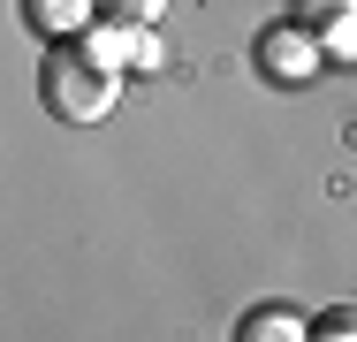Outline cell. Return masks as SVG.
<instances>
[{
	"instance_id": "obj_1",
	"label": "cell",
	"mask_w": 357,
	"mask_h": 342,
	"mask_svg": "<svg viewBox=\"0 0 357 342\" xmlns=\"http://www.w3.org/2000/svg\"><path fill=\"white\" fill-rule=\"evenodd\" d=\"M114 91H122V68L99 61L91 46H54L46 68H38V99L61 122H107L114 114Z\"/></svg>"
},
{
	"instance_id": "obj_2",
	"label": "cell",
	"mask_w": 357,
	"mask_h": 342,
	"mask_svg": "<svg viewBox=\"0 0 357 342\" xmlns=\"http://www.w3.org/2000/svg\"><path fill=\"white\" fill-rule=\"evenodd\" d=\"M259 68H266L274 84H304V76L319 68V46H312L304 31H289V23H282V31L259 38Z\"/></svg>"
},
{
	"instance_id": "obj_3",
	"label": "cell",
	"mask_w": 357,
	"mask_h": 342,
	"mask_svg": "<svg viewBox=\"0 0 357 342\" xmlns=\"http://www.w3.org/2000/svg\"><path fill=\"white\" fill-rule=\"evenodd\" d=\"M236 342H312V327L289 312V304H251L236 320Z\"/></svg>"
},
{
	"instance_id": "obj_4",
	"label": "cell",
	"mask_w": 357,
	"mask_h": 342,
	"mask_svg": "<svg viewBox=\"0 0 357 342\" xmlns=\"http://www.w3.org/2000/svg\"><path fill=\"white\" fill-rule=\"evenodd\" d=\"M23 15H31L38 31H54V38H61V31H76L84 15H99V8H91V0H23Z\"/></svg>"
},
{
	"instance_id": "obj_5",
	"label": "cell",
	"mask_w": 357,
	"mask_h": 342,
	"mask_svg": "<svg viewBox=\"0 0 357 342\" xmlns=\"http://www.w3.org/2000/svg\"><path fill=\"white\" fill-rule=\"evenodd\" d=\"M312 342H357V304H327L312 320Z\"/></svg>"
},
{
	"instance_id": "obj_6",
	"label": "cell",
	"mask_w": 357,
	"mask_h": 342,
	"mask_svg": "<svg viewBox=\"0 0 357 342\" xmlns=\"http://www.w3.org/2000/svg\"><path fill=\"white\" fill-rule=\"evenodd\" d=\"M91 8H99L107 23H122V31H137V23H152V15L167 8V0H91Z\"/></svg>"
},
{
	"instance_id": "obj_7",
	"label": "cell",
	"mask_w": 357,
	"mask_h": 342,
	"mask_svg": "<svg viewBox=\"0 0 357 342\" xmlns=\"http://www.w3.org/2000/svg\"><path fill=\"white\" fill-rule=\"evenodd\" d=\"M289 15H296V23H350L357 0H289Z\"/></svg>"
},
{
	"instance_id": "obj_8",
	"label": "cell",
	"mask_w": 357,
	"mask_h": 342,
	"mask_svg": "<svg viewBox=\"0 0 357 342\" xmlns=\"http://www.w3.org/2000/svg\"><path fill=\"white\" fill-rule=\"evenodd\" d=\"M130 68H160V54H152V38H144V23L130 31Z\"/></svg>"
}]
</instances>
